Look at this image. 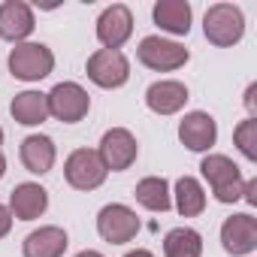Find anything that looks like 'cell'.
Wrapping results in <instances>:
<instances>
[{
  "label": "cell",
  "mask_w": 257,
  "mask_h": 257,
  "mask_svg": "<svg viewBox=\"0 0 257 257\" xmlns=\"http://www.w3.org/2000/svg\"><path fill=\"white\" fill-rule=\"evenodd\" d=\"M49 209V194L46 188H40L37 182H22L16 185V191L10 194V212L19 221H34Z\"/></svg>",
  "instance_id": "cell-14"
},
{
  "label": "cell",
  "mask_w": 257,
  "mask_h": 257,
  "mask_svg": "<svg viewBox=\"0 0 257 257\" xmlns=\"http://www.w3.org/2000/svg\"><path fill=\"white\" fill-rule=\"evenodd\" d=\"M106 173L109 170L103 167L100 155L91 152V149H76L67 158V164H64V176H67V182L76 191H94V188H100L106 182Z\"/></svg>",
  "instance_id": "cell-8"
},
{
  "label": "cell",
  "mask_w": 257,
  "mask_h": 257,
  "mask_svg": "<svg viewBox=\"0 0 257 257\" xmlns=\"http://www.w3.org/2000/svg\"><path fill=\"white\" fill-rule=\"evenodd\" d=\"M97 233L109 245H124L140 233V218H137L134 209H127L121 203H109L97 215Z\"/></svg>",
  "instance_id": "cell-6"
},
{
  "label": "cell",
  "mask_w": 257,
  "mask_h": 257,
  "mask_svg": "<svg viewBox=\"0 0 257 257\" xmlns=\"http://www.w3.org/2000/svg\"><path fill=\"white\" fill-rule=\"evenodd\" d=\"M179 140L191 152H209L218 140V124L209 112H188L179 124Z\"/></svg>",
  "instance_id": "cell-12"
},
{
  "label": "cell",
  "mask_w": 257,
  "mask_h": 257,
  "mask_svg": "<svg viewBox=\"0 0 257 257\" xmlns=\"http://www.w3.org/2000/svg\"><path fill=\"white\" fill-rule=\"evenodd\" d=\"M245 109L251 115L257 112V85H248V91H245Z\"/></svg>",
  "instance_id": "cell-26"
},
{
  "label": "cell",
  "mask_w": 257,
  "mask_h": 257,
  "mask_svg": "<svg viewBox=\"0 0 257 257\" xmlns=\"http://www.w3.org/2000/svg\"><path fill=\"white\" fill-rule=\"evenodd\" d=\"M4 173H7V161H4V155H0V179H4Z\"/></svg>",
  "instance_id": "cell-29"
},
{
  "label": "cell",
  "mask_w": 257,
  "mask_h": 257,
  "mask_svg": "<svg viewBox=\"0 0 257 257\" xmlns=\"http://www.w3.org/2000/svg\"><path fill=\"white\" fill-rule=\"evenodd\" d=\"M124 257H155L152 251H146V248H137V251H127Z\"/></svg>",
  "instance_id": "cell-27"
},
{
  "label": "cell",
  "mask_w": 257,
  "mask_h": 257,
  "mask_svg": "<svg viewBox=\"0 0 257 257\" xmlns=\"http://www.w3.org/2000/svg\"><path fill=\"white\" fill-rule=\"evenodd\" d=\"M34 10L25 0H7L0 4V37L10 43H25L34 34Z\"/></svg>",
  "instance_id": "cell-13"
},
{
  "label": "cell",
  "mask_w": 257,
  "mask_h": 257,
  "mask_svg": "<svg viewBox=\"0 0 257 257\" xmlns=\"http://www.w3.org/2000/svg\"><path fill=\"white\" fill-rule=\"evenodd\" d=\"M137 152H140V146H137L134 134L127 131V127H112V131L103 134L97 155H100V161H103L106 170L121 173V170H131V167H134Z\"/></svg>",
  "instance_id": "cell-7"
},
{
  "label": "cell",
  "mask_w": 257,
  "mask_h": 257,
  "mask_svg": "<svg viewBox=\"0 0 257 257\" xmlns=\"http://www.w3.org/2000/svg\"><path fill=\"white\" fill-rule=\"evenodd\" d=\"M134 34V16L124 4H112L100 13L97 19V40L103 43V49L118 52Z\"/></svg>",
  "instance_id": "cell-10"
},
{
  "label": "cell",
  "mask_w": 257,
  "mask_h": 257,
  "mask_svg": "<svg viewBox=\"0 0 257 257\" xmlns=\"http://www.w3.org/2000/svg\"><path fill=\"white\" fill-rule=\"evenodd\" d=\"M152 16L161 31H170L176 37H185L191 31V4L188 0H158Z\"/></svg>",
  "instance_id": "cell-18"
},
{
  "label": "cell",
  "mask_w": 257,
  "mask_h": 257,
  "mask_svg": "<svg viewBox=\"0 0 257 257\" xmlns=\"http://www.w3.org/2000/svg\"><path fill=\"white\" fill-rule=\"evenodd\" d=\"M55 70V55L43 43H19L10 52V73L22 82H40Z\"/></svg>",
  "instance_id": "cell-3"
},
{
  "label": "cell",
  "mask_w": 257,
  "mask_h": 257,
  "mask_svg": "<svg viewBox=\"0 0 257 257\" xmlns=\"http://www.w3.org/2000/svg\"><path fill=\"white\" fill-rule=\"evenodd\" d=\"M0 146H4V127H0Z\"/></svg>",
  "instance_id": "cell-30"
},
{
  "label": "cell",
  "mask_w": 257,
  "mask_h": 257,
  "mask_svg": "<svg viewBox=\"0 0 257 257\" xmlns=\"http://www.w3.org/2000/svg\"><path fill=\"white\" fill-rule=\"evenodd\" d=\"M221 245H224V251L233 254V257L251 254V251L257 248V218L248 215V212L230 215V218L221 224Z\"/></svg>",
  "instance_id": "cell-11"
},
{
  "label": "cell",
  "mask_w": 257,
  "mask_h": 257,
  "mask_svg": "<svg viewBox=\"0 0 257 257\" xmlns=\"http://www.w3.org/2000/svg\"><path fill=\"white\" fill-rule=\"evenodd\" d=\"M10 227H13V212L7 206H0V239L10 233Z\"/></svg>",
  "instance_id": "cell-25"
},
{
  "label": "cell",
  "mask_w": 257,
  "mask_h": 257,
  "mask_svg": "<svg viewBox=\"0 0 257 257\" xmlns=\"http://www.w3.org/2000/svg\"><path fill=\"white\" fill-rule=\"evenodd\" d=\"M242 200H248L251 206H257V179H248L242 188Z\"/></svg>",
  "instance_id": "cell-24"
},
{
  "label": "cell",
  "mask_w": 257,
  "mask_h": 257,
  "mask_svg": "<svg viewBox=\"0 0 257 257\" xmlns=\"http://www.w3.org/2000/svg\"><path fill=\"white\" fill-rule=\"evenodd\" d=\"M10 112H13V118H16L19 124L37 127V124H43V121L49 118V100H46V94H40V91H22V94L13 97Z\"/></svg>",
  "instance_id": "cell-19"
},
{
  "label": "cell",
  "mask_w": 257,
  "mask_h": 257,
  "mask_svg": "<svg viewBox=\"0 0 257 257\" xmlns=\"http://www.w3.org/2000/svg\"><path fill=\"white\" fill-rule=\"evenodd\" d=\"M200 170H203V179L212 185V194H215L218 203H236V200H242L245 182H242L239 167L227 155H209V158H203Z\"/></svg>",
  "instance_id": "cell-1"
},
{
  "label": "cell",
  "mask_w": 257,
  "mask_h": 257,
  "mask_svg": "<svg viewBox=\"0 0 257 257\" xmlns=\"http://www.w3.org/2000/svg\"><path fill=\"white\" fill-rule=\"evenodd\" d=\"M233 140L248 161H257V118H245L233 131Z\"/></svg>",
  "instance_id": "cell-23"
},
{
  "label": "cell",
  "mask_w": 257,
  "mask_h": 257,
  "mask_svg": "<svg viewBox=\"0 0 257 257\" xmlns=\"http://www.w3.org/2000/svg\"><path fill=\"white\" fill-rule=\"evenodd\" d=\"M88 79L100 88H121L127 79H131V64L121 52H112V49H97L91 58H88Z\"/></svg>",
  "instance_id": "cell-9"
},
{
  "label": "cell",
  "mask_w": 257,
  "mask_h": 257,
  "mask_svg": "<svg viewBox=\"0 0 257 257\" xmlns=\"http://www.w3.org/2000/svg\"><path fill=\"white\" fill-rule=\"evenodd\" d=\"M76 257H103V254H100V251H79Z\"/></svg>",
  "instance_id": "cell-28"
},
{
  "label": "cell",
  "mask_w": 257,
  "mask_h": 257,
  "mask_svg": "<svg viewBox=\"0 0 257 257\" xmlns=\"http://www.w3.org/2000/svg\"><path fill=\"white\" fill-rule=\"evenodd\" d=\"M176 209L182 218H197L206 209V191L194 176H182L176 182Z\"/></svg>",
  "instance_id": "cell-20"
},
{
  "label": "cell",
  "mask_w": 257,
  "mask_h": 257,
  "mask_svg": "<svg viewBox=\"0 0 257 257\" xmlns=\"http://www.w3.org/2000/svg\"><path fill=\"white\" fill-rule=\"evenodd\" d=\"M203 31H206V40L212 46L227 49V46H233V43L242 40V34H245V16L233 4H215V7L206 10Z\"/></svg>",
  "instance_id": "cell-2"
},
{
  "label": "cell",
  "mask_w": 257,
  "mask_h": 257,
  "mask_svg": "<svg viewBox=\"0 0 257 257\" xmlns=\"http://www.w3.org/2000/svg\"><path fill=\"white\" fill-rule=\"evenodd\" d=\"M46 100H49V115L58 118V121H64V124L82 121L88 115V109H91L88 91L82 85H76V82H58L46 94Z\"/></svg>",
  "instance_id": "cell-4"
},
{
  "label": "cell",
  "mask_w": 257,
  "mask_h": 257,
  "mask_svg": "<svg viewBox=\"0 0 257 257\" xmlns=\"http://www.w3.org/2000/svg\"><path fill=\"white\" fill-rule=\"evenodd\" d=\"M67 245H70L67 233L52 224V227H40V230L28 233L22 242V251H25V257H64Z\"/></svg>",
  "instance_id": "cell-15"
},
{
  "label": "cell",
  "mask_w": 257,
  "mask_h": 257,
  "mask_svg": "<svg viewBox=\"0 0 257 257\" xmlns=\"http://www.w3.org/2000/svg\"><path fill=\"white\" fill-rule=\"evenodd\" d=\"M203 236L191 227H176L164 236V257H200Z\"/></svg>",
  "instance_id": "cell-21"
},
{
  "label": "cell",
  "mask_w": 257,
  "mask_h": 257,
  "mask_svg": "<svg viewBox=\"0 0 257 257\" xmlns=\"http://www.w3.org/2000/svg\"><path fill=\"white\" fill-rule=\"evenodd\" d=\"M55 158H58V149L52 143V137H43V134H34L22 143V164L28 167V173L34 176H46L52 167H55Z\"/></svg>",
  "instance_id": "cell-17"
},
{
  "label": "cell",
  "mask_w": 257,
  "mask_h": 257,
  "mask_svg": "<svg viewBox=\"0 0 257 257\" xmlns=\"http://www.w3.org/2000/svg\"><path fill=\"white\" fill-rule=\"evenodd\" d=\"M137 58L140 64H146L149 70H158V73H170V70H179L188 64V49L173 43V40H164V37H146L137 49Z\"/></svg>",
  "instance_id": "cell-5"
},
{
  "label": "cell",
  "mask_w": 257,
  "mask_h": 257,
  "mask_svg": "<svg viewBox=\"0 0 257 257\" xmlns=\"http://www.w3.org/2000/svg\"><path fill=\"white\" fill-rule=\"evenodd\" d=\"M134 194H137L140 206H146V209H152V212H167V209L173 206L170 185H167V179H161V176H149V179H143V182L137 185Z\"/></svg>",
  "instance_id": "cell-22"
},
{
  "label": "cell",
  "mask_w": 257,
  "mask_h": 257,
  "mask_svg": "<svg viewBox=\"0 0 257 257\" xmlns=\"http://www.w3.org/2000/svg\"><path fill=\"white\" fill-rule=\"evenodd\" d=\"M146 103L152 112L158 115H173L179 112L185 103H188V88L176 79H164V82H155L149 91H146Z\"/></svg>",
  "instance_id": "cell-16"
}]
</instances>
